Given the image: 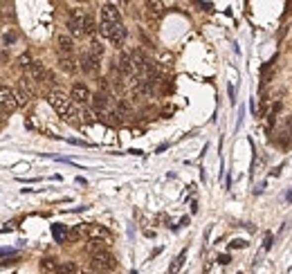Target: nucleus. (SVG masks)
I'll use <instances>...</instances> for the list:
<instances>
[{"mask_svg": "<svg viewBox=\"0 0 292 274\" xmlns=\"http://www.w3.org/2000/svg\"><path fill=\"white\" fill-rule=\"evenodd\" d=\"M90 236H93V238H101V240H108V238H110L108 229H103V227H99V225H93V227H90Z\"/></svg>", "mask_w": 292, "mask_h": 274, "instance_id": "18", "label": "nucleus"}, {"mask_svg": "<svg viewBox=\"0 0 292 274\" xmlns=\"http://www.w3.org/2000/svg\"><path fill=\"white\" fill-rule=\"evenodd\" d=\"M88 52L93 54V56H97V59H101L103 56V45L99 43V41H93V43L88 45Z\"/></svg>", "mask_w": 292, "mask_h": 274, "instance_id": "21", "label": "nucleus"}, {"mask_svg": "<svg viewBox=\"0 0 292 274\" xmlns=\"http://www.w3.org/2000/svg\"><path fill=\"white\" fill-rule=\"evenodd\" d=\"M27 77L34 81V84H43L45 79H48V68H45L41 61H34V63L29 65L27 70Z\"/></svg>", "mask_w": 292, "mask_h": 274, "instance_id": "10", "label": "nucleus"}, {"mask_svg": "<svg viewBox=\"0 0 292 274\" xmlns=\"http://www.w3.org/2000/svg\"><path fill=\"white\" fill-rule=\"evenodd\" d=\"M286 126H288V131H290V135H292V115L286 119Z\"/></svg>", "mask_w": 292, "mask_h": 274, "instance_id": "27", "label": "nucleus"}, {"mask_svg": "<svg viewBox=\"0 0 292 274\" xmlns=\"http://www.w3.org/2000/svg\"><path fill=\"white\" fill-rule=\"evenodd\" d=\"M86 16H88V11L81 9V7H74V9L70 11V18H68L70 36H83L86 34Z\"/></svg>", "mask_w": 292, "mask_h": 274, "instance_id": "2", "label": "nucleus"}, {"mask_svg": "<svg viewBox=\"0 0 292 274\" xmlns=\"http://www.w3.org/2000/svg\"><path fill=\"white\" fill-rule=\"evenodd\" d=\"M0 108H2V113H14L18 108L16 90L9 88V86H0Z\"/></svg>", "mask_w": 292, "mask_h": 274, "instance_id": "4", "label": "nucleus"}, {"mask_svg": "<svg viewBox=\"0 0 292 274\" xmlns=\"http://www.w3.org/2000/svg\"><path fill=\"white\" fill-rule=\"evenodd\" d=\"M79 272H81V270H79L72 261H65V263L58 265V272L56 274H79Z\"/></svg>", "mask_w": 292, "mask_h": 274, "instance_id": "16", "label": "nucleus"}, {"mask_svg": "<svg viewBox=\"0 0 292 274\" xmlns=\"http://www.w3.org/2000/svg\"><path fill=\"white\" fill-rule=\"evenodd\" d=\"M93 103H95V108H97V110H106V108H108V94L97 92L93 97Z\"/></svg>", "mask_w": 292, "mask_h": 274, "instance_id": "17", "label": "nucleus"}, {"mask_svg": "<svg viewBox=\"0 0 292 274\" xmlns=\"http://www.w3.org/2000/svg\"><path fill=\"white\" fill-rule=\"evenodd\" d=\"M56 47H58V56H72L74 54V39L70 34H58Z\"/></svg>", "mask_w": 292, "mask_h": 274, "instance_id": "8", "label": "nucleus"}, {"mask_svg": "<svg viewBox=\"0 0 292 274\" xmlns=\"http://www.w3.org/2000/svg\"><path fill=\"white\" fill-rule=\"evenodd\" d=\"M41 270H43V272H48V274H56L58 272L56 259H43V261H41Z\"/></svg>", "mask_w": 292, "mask_h": 274, "instance_id": "15", "label": "nucleus"}, {"mask_svg": "<svg viewBox=\"0 0 292 274\" xmlns=\"http://www.w3.org/2000/svg\"><path fill=\"white\" fill-rule=\"evenodd\" d=\"M115 27H117V25H110V23H99V34H101L103 39H108V41H110V36H112V32H115Z\"/></svg>", "mask_w": 292, "mask_h": 274, "instance_id": "20", "label": "nucleus"}, {"mask_svg": "<svg viewBox=\"0 0 292 274\" xmlns=\"http://www.w3.org/2000/svg\"><path fill=\"white\" fill-rule=\"evenodd\" d=\"M70 99H72L74 103H79V106H88V103L93 101V94H90L88 86H83V84H74V86H72V94H70Z\"/></svg>", "mask_w": 292, "mask_h": 274, "instance_id": "6", "label": "nucleus"}, {"mask_svg": "<svg viewBox=\"0 0 292 274\" xmlns=\"http://www.w3.org/2000/svg\"><path fill=\"white\" fill-rule=\"evenodd\" d=\"M88 252H90V256H93V254H99V252H108V240L90 238V240H88Z\"/></svg>", "mask_w": 292, "mask_h": 274, "instance_id": "14", "label": "nucleus"}, {"mask_svg": "<svg viewBox=\"0 0 292 274\" xmlns=\"http://www.w3.org/2000/svg\"><path fill=\"white\" fill-rule=\"evenodd\" d=\"M99 68H101V59H97V56H93L90 52H86L81 56V70L86 74H97Z\"/></svg>", "mask_w": 292, "mask_h": 274, "instance_id": "9", "label": "nucleus"}, {"mask_svg": "<svg viewBox=\"0 0 292 274\" xmlns=\"http://www.w3.org/2000/svg\"><path fill=\"white\" fill-rule=\"evenodd\" d=\"M52 231H54V236H56V240H63L65 236H68L65 227H58V225H54V227H52Z\"/></svg>", "mask_w": 292, "mask_h": 274, "instance_id": "24", "label": "nucleus"}, {"mask_svg": "<svg viewBox=\"0 0 292 274\" xmlns=\"http://www.w3.org/2000/svg\"><path fill=\"white\" fill-rule=\"evenodd\" d=\"M34 63V61H32V56H29V54H23V56H20L18 59V65L20 68H25V70H29V65Z\"/></svg>", "mask_w": 292, "mask_h": 274, "instance_id": "23", "label": "nucleus"}, {"mask_svg": "<svg viewBox=\"0 0 292 274\" xmlns=\"http://www.w3.org/2000/svg\"><path fill=\"white\" fill-rule=\"evenodd\" d=\"M229 261H232V256H229V254H223V256H218V263H223V265H227Z\"/></svg>", "mask_w": 292, "mask_h": 274, "instance_id": "25", "label": "nucleus"}, {"mask_svg": "<svg viewBox=\"0 0 292 274\" xmlns=\"http://www.w3.org/2000/svg\"><path fill=\"white\" fill-rule=\"evenodd\" d=\"M36 94V88H34V81L25 74V77L18 79V88H16V97H18V106H25L34 99Z\"/></svg>", "mask_w": 292, "mask_h": 274, "instance_id": "3", "label": "nucleus"}, {"mask_svg": "<svg viewBox=\"0 0 292 274\" xmlns=\"http://www.w3.org/2000/svg\"><path fill=\"white\" fill-rule=\"evenodd\" d=\"M245 245H247L245 240H234V243H232V247H245Z\"/></svg>", "mask_w": 292, "mask_h": 274, "instance_id": "26", "label": "nucleus"}, {"mask_svg": "<svg viewBox=\"0 0 292 274\" xmlns=\"http://www.w3.org/2000/svg\"><path fill=\"white\" fill-rule=\"evenodd\" d=\"M126 27H124V23H119L115 27V32H112V36H110V43L115 45V47H124V43H126Z\"/></svg>", "mask_w": 292, "mask_h": 274, "instance_id": "11", "label": "nucleus"}, {"mask_svg": "<svg viewBox=\"0 0 292 274\" xmlns=\"http://www.w3.org/2000/svg\"><path fill=\"white\" fill-rule=\"evenodd\" d=\"M146 16L151 20H160L162 14H164V7H162V2H146Z\"/></svg>", "mask_w": 292, "mask_h": 274, "instance_id": "13", "label": "nucleus"}, {"mask_svg": "<svg viewBox=\"0 0 292 274\" xmlns=\"http://www.w3.org/2000/svg\"><path fill=\"white\" fill-rule=\"evenodd\" d=\"M90 265H93V270H115L117 268V259L110 254V252H99V254H93L90 256Z\"/></svg>", "mask_w": 292, "mask_h": 274, "instance_id": "5", "label": "nucleus"}, {"mask_svg": "<svg viewBox=\"0 0 292 274\" xmlns=\"http://www.w3.org/2000/svg\"><path fill=\"white\" fill-rule=\"evenodd\" d=\"M185 259H187V252H180V256H178V259H175L173 263H171L169 272H171V274H178V272H180V268L185 265Z\"/></svg>", "mask_w": 292, "mask_h": 274, "instance_id": "19", "label": "nucleus"}, {"mask_svg": "<svg viewBox=\"0 0 292 274\" xmlns=\"http://www.w3.org/2000/svg\"><path fill=\"white\" fill-rule=\"evenodd\" d=\"M48 99H49V106H52L61 117L68 119V122H74V117H77V108H74V101L63 92V90L54 88Z\"/></svg>", "mask_w": 292, "mask_h": 274, "instance_id": "1", "label": "nucleus"}, {"mask_svg": "<svg viewBox=\"0 0 292 274\" xmlns=\"http://www.w3.org/2000/svg\"><path fill=\"white\" fill-rule=\"evenodd\" d=\"M58 68L63 70V72H68V74H74L81 65H77L74 56H58Z\"/></svg>", "mask_w": 292, "mask_h": 274, "instance_id": "12", "label": "nucleus"}, {"mask_svg": "<svg viewBox=\"0 0 292 274\" xmlns=\"http://www.w3.org/2000/svg\"><path fill=\"white\" fill-rule=\"evenodd\" d=\"M101 23H110V25H119V23H122V14H119L117 5H112V2L101 5Z\"/></svg>", "mask_w": 292, "mask_h": 274, "instance_id": "7", "label": "nucleus"}, {"mask_svg": "<svg viewBox=\"0 0 292 274\" xmlns=\"http://www.w3.org/2000/svg\"><path fill=\"white\" fill-rule=\"evenodd\" d=\"M97 32V25H95V18L90 14L86 16V34H95Z\"/></svg>", "mask_w": 292, "mask_h": 274, "instance_id": "22", "label": "nucleus"}]
</instances>
